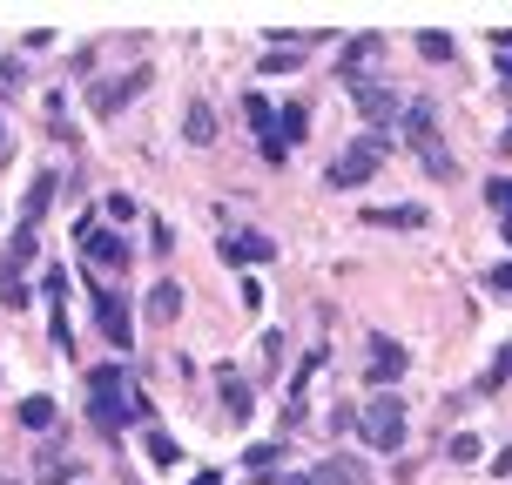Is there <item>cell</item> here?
<instances>
[{"instance_id":"obj_1","label":"cell","mask_w":512,"mask_h":485,"mask_svg":"<svg viewBox=\"0 0 512 485\" xmlns=\"http://www.w3.org/2000/svg\"><path fill=\"white\" fill-rule=\"evenodd\" d=\"M405 142H411V155H418V169L432 182H459V155L445 149V135H438V108L432 102H405Z\"/></svg>"},{"instance_id":"obj_2","label":"cell","mask_w":512,"mask_h":485,"mask_svg":"<svg viewBox=\"0 0 512 485\" xmlns=\"http://www.w3.org/2000/svg\"><path fill=\"white\" fill-rule=\"evenodd\" d=\"M128 398H135V378H128L122 364H95L88 371V418H95V432H122L128 425Z\"/></svg>"},{"instance_id":"obj_3","label":"cell","mask_w":512,"mask_h":485,"mask_svg":"<svg viewBox=\"0 0 512 485\" xmlns=\"http://www.w3.org/2000/svg\"><path fill=\"white\" fill-rule=\"evenodd\" d=\"M405 425H411L405 398H391V391L364 398V411H358V438H364V452H398V445H405Z\"/></svg>"},{"instance_id":"obj_4","label":"cell","mask_w":512,"mask_h":485,"mask_svg":"<svg viewBox=\"0 0 512 485\" xmlns=\"http://www.w3.org/2000/svg\"><path fill=\"white\" fill-rule=\"evenodd\" d=\"M378 162H384V135H358V142L324 169V182H331V189H358V182L378 176Z\"/></svg>"},{"instance_id":"obj_5","label":"cell","mask_w":512,"mask_h":485,"mask_svg":"<svg viewBox=\"0 0 512 485\" xmlns=\"http://www.w3.org/2000/svg\"><path fill=\"white\" fill-rule=\"evenodd\" d=\"M75 250H81V263H88V270H122V263H128V243L108 230V223H95V216H81Z\"/></svg>"},{"instance_id":"obj_6","label":"cell","mask_w":512,"mask_h":485,"mask_svg":"<svg viewBox=\"0 0 512 485\" xmlns=\"http://www.w3.org/2000/svg\"><path fill=\"white\" fill-rule=\"evenodd\" d=\"M405 364H411V351L398 344V337H371V351H364V384H398L405 378Z\"/></svg>"},{"instance_id":"obj_7","label":"cell","mask_w":512,"mask_h":485,"mask_svg":"<svg viewBox=\"0 0 512 485\" xmlns=\"http://www.w3.org/2000/svg\"><path fill=\"white\" fill-rule=\"evenodd\" d=\"M243 122H250L256 149H263V162H283V155H290V149H283V135H277V108L263 102L256 88H250V95H243Z\"/></svg>"},{"instance_id":"obj_8","label":"cell","mask_w":512,"mask_h":485,"mask_svg":"<svg viewBox=\"0 0 512 485\" xmlns=\"http://www.w3.org/2000/svg\"><path fill=\"white\" fill-rule=\"evenodd\" d=\"M95 317H102V337L115 344V351L135 344V324H128V297L122 290H102V283H95Z\"/></svg>"},{"instance_id":"obj_9","label":"cell","mask_w":512,"mask_h":485,"mask_svg":"<svg viewBox=\"0 0 512 485\" xmlns=\"http://www.w3.org/2000/svg\"><path fill=\"white\" fill-rule=\"evenodd\" d=\"M351 102H358L364 128H391L398 115H405V102H398L391 88H378V81H358V88H351Z\"/></svg>"},{"instance_id":"obj_10","label":"cell","mask_w":512,"mask_h":485,"mask_svg":"<svg viewBox=\"0 0 512 485\" xmlns=\"http://www.w3.org/2000/svg\"><path fill=\"white\" fill-rule=\"evenodd\" d=\"M223 256H230V263H270L277 243H270L263 230H230V236H223Z\"/></svg>"},{"instance_id":"obj_11","label":"cell","mask_w":512,"mask_h":485,"mask_svg":"<svg viewBox=\"0 0 512 485\" xmlns=\"http://www.w3.org/2000/svg\"><path fill=\"white\" fill-rule=\"evenodd\" d=\"M310 479L317 485H364V459L358 452H331L324 465H310Z\"/></svg>"},{"instance_id":"obj_12","label":"cell","mask_w":512,"mask_h":485,"mask_svg":"<svg viewBox=\"0 0 512 485\" xmlns=\"http://www.w3.org/2000/svg\"><path fill=\"white\" fill-rule=\"evenodd\" d=\"M364 223H371V230H425L432 216L418 203H391V209H364Z\"/></svg>"},{"instance_id":"obj_13","label":"cell","mask_w":512,"mask_h":485,"mask_svg":"<svg viewBox=\"0 0 512 485\" xmlns=\"http://www.w3.org/2000/svg\"><path fill=\"white\" fill-rule=\"evenodd\" d=\"M142 88H149V68H135V75L108 81L102 95H95V115H122V102H128V95H142Z\"/></svg>"},{"instance_id":"obj_14","label":"cell","mask_w":512,"mask_h":485,"mask_svg":"<svg viewBox=\"0 0 512 485\" xmlns=\"http://www.w3.org/2000/svg\"><path fill=\"white\" fill-rule=\"evenodd\" d=\"M54 189H61V176H34V182H27V203H21V223H27V230H41V216L54 209Z\"/></svg>"},{"instance_id":"obj_15","label":"cell","mask_w":512,"mask_h":485,"mask_svg":"<svg viewBox=\"0 0 512 485\" xmlns=\"http://www.w3.org/2000/svg\"><path fill=\"white\" fill-rule=\"evenodd\" d=\"M176 317H182V283L162 277V283L149 290V324H176Z\"/></svg>"},{"instance_id":"obj_16","label":"cell","mask_w":512,"mask_h":485,"mask_svg":"<svg viewBox=\"0 0 512 485\" xmlns=\"http://www.w3.org/2000/svg\"><path fill=\"white\" fill-rule=\"evenodd\" d=\"M216 384H223V411H230L236 425H243V418H250V398H256V391H250V378H243V371H223Z\"/></svg>"},{"instance_id":"obj_17","label":"cell","mask_w":512,"mask_h":485,"mask_svg":"<svg viewBox=\"0 0 512 485\" xmlns=\"http://www.w3.org/2000/svg\"><path fill=\"white\" fill-rule=\"evenodd\" d=\"M277 135H283V149H290V142H310V102H283L277 108Z\"/></svg>"},{"instance_id":"obj_18","label":"cell","mask_w":512,"mask_h":485,"mask_svg":"<svg viewBox=\"0 0 512 485\" xmlns=\"http://www.w3.org/2000/svg\"><path fill=\"white\" fill-rule=\"evenodd\" d=\"M182 135H189L196 149H209V142H216V115H209V102H189V115H182Z\"/></svg>"},{"instance_id":"obj_19","label":"cell","mask_w":512,"mask_h":485,"mask_svg":"<svg viewBox=\"0 0 512 485\" xmlns=\"http://www.w3.org/2000/svg\"><path fill=\"white\" fill-rule=\"evenodd\" d=\"M371 54H378V34H358V41H344V68H337V75L358 88V68L371 61Z\"/></svg>"},{"instance_id":"obj_20","label":"cell","mask_w":512,"mask_h":485,"mask_svg":"<svg viewBox=\"0 0 512 485\" xmlns=\"http://www.w3.org/2000/svg\"><path fill=\"white\" fill-rule=\"evenodd\" d=\"M21 425H27V432H48V425H54V398H48V391H34V398L21 405Z\"/></svg>"},{"instance_id":"obj_21","label":"cell","mask_w":512,"mask_h":485,"mask_svg":"<svg viewBox=\"0 0 512 485\" xmlns=\"http://www.w3.org/2000/svg\"><path fill=\"white\" fill-rule=\"evenodd\" d=\"M506 378H512V344H499V351H492V364H486V378H479V398H486V391H499Z\"/></svg>"},{"instance_id":"obj_22","label":"cell","mask_w":512,"mask_h":485,"mask_svg":"<svg viewBox=\"0 0 512 485\" xmlns=\"http://www.w3.org/2000/svg\"><path fill=\"white\" fill-rule=\"evenodd\" d=\"M418 54H425V61H452V54H459V41H452V34H418Z\"/></svg>"},{"instance_id":"obj_23","label":"cell","mask_w":512,"mask_h":485,"mask_svg":"<svg viewBox=\"0 0 512 485\" xmlns=\"http://www.w3.org/2000/svg\"><path fill=\"white\" fill-rule=\"evenodd\" d=\"M277 459H283V445H250V452H243V465H250L256 479H270V472H277Z\"/></svg>"},{"instance_id":"obj_24","label":"cell","mask_w":512,"mask_h":485,"mask_svg":"<svg viewBox=\"0 0 512 485\" xmlns=\"http://www.w3.org/2000/svg\"><path fill=\"white\" fill-rule=\"evenodd\" d=\"M149 459H155V465H176V459H182V445L162 432V425H149Z\"/></svg>"},{"instance_id":"obj_25","label":"cell","mask_w":512,"mask_h":485,"mask_svg":"<svg viewBox=\"0 0 512 485\" xmlns=\"http://www.w3.org/2000/svg\"><path fill=\"white\" fill-rule=\"evenodd\" d=\"M75 479V465L68 459H48V465H34V485H68Z\"/></svg>"},{"instance_id":"obj_26","label":"cell","mask_w":512,"mask_h":485,"mask_svg":"<svg viewBox=\"0 0 512 485\" xmlns=\"http://www.w3.org/2000/svg\"><path fill=\"white\" fill-rule=\"evenodd\" d=\"M256 75H297V54H290V48L263 54V61H256Z\"/></svg>"},{"instance_id":"obj_27","label":"cell","mask_w":512,"mask_h":485,"mask_svg":"<svg viewBox=\"0 0 512 485\" xmlns=\"http://www.w3.org/2000/svg\"><path fill=\"white\" fill-rule=\"evenodd\" d=\"M486 203L499 209V216H512V176H492L486 182Z\"/></svg>"},{"instance_id":"obj_28","label":"cell","mask_w":512,"mask_h":485,"mask_svg":"<svg viewBox=\"0 0 512 485\" xmlns=\"http://www.w3.org/2000/svg\"><path fill=\"white\" fill-rule=\"evenodd\" d=\"M21 81H27L21 61H0V95H21Z\"/></svg>"},{"instance_id":"obj_29","label":"cell","mask_w":512,"mask_h":485,"mask_svg":"<svg viewBox=\"0 0 512 485\" xmlns=\"http://www.w3.org/2000/svg\"><path fill=\"white\" fill-rule=\"evenodd\" d=\"M283 364V331H263V371H277Z\"/></svg>"},{"instance_id":"obj_30","label":"cell","mask_w":512,"mask_h":485,"mask_svg":"<svg viewBox=\"0 0 512 485\" xmlns=\"http://www.w3.org/2000/svg\"><path fill=\"white\" fill-rule=\"evenodd\" d=\"M445 459H452V465H472V459H479V438H452V452H445Z\"/></svg>"},{"instance_id":"obj_31","label":"cell","mask_w":512,"mask_h":485,"mask_svg":"<svg viewBox=\"0 0 512 485\" xmlns=\"http://www.w3.org/2000/svg\"><path fill=\"white\" fill-rule=\"evenodd\" d=\"M492 290H506V297H512V263H499V270H492Z\"/></svg>"},{"instance_id":"obj_32","label":"cell","mask_w":512,"mask_h":485,"mask_svg":"<svg viewBox=\"0 0 512 485\" xmlns=\"http://www.w3.org/2000/svg\"><path fill=\"white\" fill-rule=\"evenodd\" d=\"M499 88H506V95H512V54H506V61H499Z\"/></svg>"},{"instance_id":"obj_33","label":"cell","mask_w":512,"mask_h":485,"mask_svg":"<svg viewBox=\"0 0 512 485\" xmlns=\"http://www.w3.org/2000/svg\"><path fill=\"white\" fill-rule=\"evenodd\" d=\"M499 236H506V243H512V216H499Z\"/></svg>"},{"instance_id":"obj_34","label":"cell","mask_w":512,"mask_h":485,"mask_svg":"<svg viewBox=\"0 0 512 485\" xmlns=\"http://www.w3.org/2000/svg\"><path fill=\"white\" fill-rule=\"evenodd\" d=\"M189 485H216V472H203V479H189Z\"/></svg>"}]
</instances>
